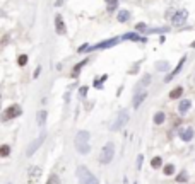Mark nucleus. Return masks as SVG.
Returning a JSON list of instances; mask_svg holds the SVG:
<instances>
[{
    "label": "nucleus",
    "instance_id": "obj_1",
    "mask_svg": "<svg viewBox=\"0 0 195 184\" xmlns=\"http://www.w3.org/2000/svg\"><path fill=\"white\" fill-rule=\"evenodd\" d=\"M74 145H75V150H77L80 155H87V153L91 152L89 131H86V130H80V131H77V135H75V140H74Z\"/></svg>",
    "mask_w": 195,
    "mask_h": 184
},
{
    "label": "nucleus",
    "instance_id": "obj_27",
    "mask_svg": "<svg viewBox=\"0 0 195 184\" xmlns=\"http://www.w3.org/2000/svg\"><path fill=\"white\" fill-rule=\"evenodd\" d=\"M106 79H108V75H103L99 80H94V87H96V89H103V82H105Z\"/></svg>",
    "mask_w": 195,
    "mask_h": 184
},
{
    "label": "nucleus",
    "instance_id": "obj_39",
    "mask_svg": "<svg viewBox=\"0 0 195 184\" xmlns=\"http://www.w3.org/2000/svg\"><path fill=\"white\" fill-rule=\"evenodd\" d=\"M7 184H11V182H7Z\"/></svg>",
    "mask_w": 195,
    "mask_h": 184
},
{
    "label": "nucleus",
    "instance_id": "obj_13",
    "mask_svg": "<svg viewBox=\"0 0 195 184\" xmlns=\"http://www.w3.org/2000/svg\"><path fill=\"white\" fill-rule=\"evenodd\" d=\"M55 26H57L58 34H65L67 27H65V24H63V21H62V16H55Z\"/></svg>",
    "mask_w": 195,
    "mask_h": 184
},
{
    "label": "nucleus",
    "instance_id": "obj_16",
    "mask_svg": "<svg viewBox=\"0 0 195 184\" xmlns=\"http://www.w3.org/2000/svg\"><path fill=\"white\" fill-rule=\"evenodd\" d=\"M153 121H154V125H163L164 121H166V114H164L163 111H158V113L154 114Z\"/></svg>",
    "mask_w": 195,
    "mask_h": 184
},
{
    "label": "nucleus",
    "instance_id": "obj_30",
    "mask_svg": "<svg viewBox=\"0 0 195 184\" xmlns=\"http://www.w3.org/2000/svg\"><path fill=\"white\" fill-rule=\"evenodd\" d=\"M166 31H168V27H159V29H149V31H146V32H149V34L154 32V34H156V32H166Z\"/></svg>",
    "mask_w": 195,
    "mask_h": 184
},
{
    "label": "nucleus",
    "instance_id": "obj_8",
    "mask_svg": "<svg viewBox=\"0 0 195 184\" xmlns=\"http://www.w3.org/2000/svg\"><path fill=\"white\" fill-rule=\"evenodd\" d=\"M187 16H188V12H187V11H180V12H176V14L173 16V19H171L173 26L181 27L185 22H187Z\"/></svg>",
    "mask_w": 195,
    "mask_h": 184
},
{
    "label": "nucleus",
    "instance_id": "obj_23",
    "mask_svg": "<svg viewBox=\"0 0 195 184\" xmlns=\"http://www.w3.org/2000/svg\"><path fill=\"white\" fill-rule=\"evenodd\" d=\"M161 165H163V158L161 157H154L153 160H151V167L158 169V167H161Z\"/></svg>",
    "mask_w": 195,
    "mask_h": 184
},
{
    "label": "nucleus",
    "instance_id": "obj_32",
    "mask_svg": "<svg viewBox=\"0 0 195 184\" xmlns=\"http://www.w3.org/2000/svg\"><path fill=\"white\" fill-rule=\"evenodd\" d=\"M144 29H147V26L144 22H139L137 26H135V31H144Z\"/></svg>",
    "mask_w": 195,
    "mask_h": 184
},
{
    "label": "nucleus",
    "instance_id": "obj_35",
    "mask_svg": "<svg viewBox=\"0 0 195 184\" xmlns=\"http://www.w3.org/2000/svg\"><path fill=\"white\" fill-rule=\"evenodd\" d=\"M39 72H41V67H38V68L34 70V74H33V77H34V79H38V77H39Z\"/></svg>",
    "mask_w": 195,
    "mask_h": 184
},
{
    "label": "nucleus",
    "instance_id": "obj_20",
    "mask_svg": "<svg viewBox=\"0 0 195 184\" xmlns=\"http://www.w3.org/2000/svg\"><path fill=\"white\" fill-rule=\"evenodd\" d=\"M86 63H87V58H84L82 62H79V63L75 65V67H74V74H72V77H77V74H79V70L82 68V67H84Z\"/></svg>",
    "mask_w": 195,
    "mask_h": 184
},
{
    "label": "nucleus",
    "instance_id": "obj_7",
    "mask_svg": "<svg viewBox=\"0 0 195 184\" xmlns=\"http://www.w3.org/2000/svg\"><path fill=\"white\" fill-rule=\"evenodd\" d=\"M118 41H120V38H111V39H106V41L99 43V44H96V46H89L87 50H89V51H94V50H105V48H111V46H115Z\"/></svg>",
    "mask_w": 195,
    "mask_h": 184
},
{
    "label": "nucleus",
    "instance_id": "obj_4",
    "mask_svg": "<svg viewBox=\"0 0 195 184\" xmlns=\"http://www.w3.org/2000/svg\"><path fill=\"white\" fill-rule=\"evenodd\" d=\"M128 118H130V116H128V113H127L125 109H123V111H120V113H118V116H116V119L113 121V123H111L110 130H111V131H120L121 128H123V126L127 125V121H128Z\"/></svg>",
    "mask_w": 195,
    "mask_h": 184
},
{
    "label": "nucleus",
    "instance_id": "obj_6",
    "mask_svg": "<svg viewBox=\"0 0 195 184\" xmlns=\"http://www.w3.org/2000/svg\"><path fill=\"white\" fill-rule=\"evenodd\" d=\"M21 114H22L21 106H19V104H12V106H9V107L4 111V118H2V119H4V121H9V119H12V118L21 116Z\"/></svg>",
    "mask_w": 195,
    "mask_h": 184
},
{
    "label": "nucleus",
    "instance_id": "obj_34",
    "mask_svg": "<svg viewBox=\"0 0 195 184\" xmlns=\"http://www.w3.org/2000/svg\"><path fill=\"white\" fill-rule=\"evenodd\" d=\"M79 94L82 95V97H84V95L87 94V87H80V89H79Z\"/></svg>",
    "mask_w": 195,
    "mask_h": 184
},
{
    "label": "nucleus",
    "instance_id": "obj_19",
    "mask_svg": "<svg viewBox=\"0 0 195 184\" xmlns=\"http://www.w3.org/2000/svg\"><path fill=\"white\" fill-rule=\"evenodd\" d=\"M120 22H127L128 19H130V12L128 11H120L118 12V17H116Z\"/></svg>",
    "mask_w": 195,
    "mask_h": 184
},
{
    "label": "nucleus",
    "instance_id": "obj_17",
    "mask_svg": "<svg viewBox=\"0 0 195 184\" xmlns=\"http://www.w3.org/2000/svg\"><path fill=\"white\" fill-rule=\"evenodd\" d=\"M181 94H183V87H175L171 92H169V99H180L181 97Z\"/></svg>",
    "mask_w": 195,
    "mask_h": 184
},
{
    "label": "nucleus",
    "instance_id": "obj_24",
    "mask_svg": "<svg viewBox=\"0 0 195 184\" xmlns=\"http://www.w3.org/2000/svg\"><path fill=\"white\" fill-rule=\"evenodd\" d=\"M106 4H108V11L113 12L118 7V0H106Z\"/></svg>",
    "mask_w": 195,
    "mask_h": 184
},
{
    "label": "nucleus",
    "instance_id": "obj_15",
    "mask_svg": "<svg viewBox=\"0 0 195 184\" xmlns=\"http://www.w3.org/2000/svg\"><path fill=\"white\" fill-rule=\"evenodd\" d=\"M146 97H147V92H139V94H135V97H134V107H135V109L140 107V104L144 102Z\"/></svg>",
    "mask_w": 195,
    "mask_h": 184
},
{
    "label": "nucleus",
    "instance_id": "obj_26",
    "mask_svg": "<svg viewBox=\"0 0 195 184\" xmlns=\"http://www.w3.org/2000/svg\"><path fill=\"white\" fill-rule=\"evenodd\" d=\"M9 153H11V147H9V145H2V147H0V155H2V157H7Z\"/></svg>",
    "mask_w": 195,
    "mask_h": 184
},
{
    "label": "nucleus",
    "instance_id": "obj_31",
    "mask_svg": "<svg viewBox=\"0 0 195 184\" xmlns=\"http://www.w3.org/2000/svg\"><path fill=\"white\" fill-rule=\"evenodd\" d=\"M151 75H144V79H142V82H140V85H147L149 82H151Z\"/></svg>",
    "mask_w": 195,
    "mask_h": 184
},
{
    "label": "nucleus",
    "instance_id": "obj_9",
    "mask_svg": "<svg viewBox=\"0 0 195 184\" xmlns=\"http://www.w3.org/2000/svg\"><path fill=\"white\" fill-rule=\"evenodd\" d=\"M178 135H180V138H181L183 142H190V140L193 138V128L185 126V128H181V130L178 131Z\"/></svg>",
    "mask_w": 195,
    "mask_h": 184
},
{
    "label": "nucleus",
    "instance_id": "obj_37",
    "mask_svg": "<svg viewBox=\"0 0 195 184\" xmlns=\"http://www.w3.org/2000/svg\"><path fill=\"white\" fill-rule=\"evenodd\" d=\"M62 4H63V0H57V4H55V5H57V7H60Z\"/></svg>",
    "mask_w": 195,
    "mask_h": 184
},
{
    "label": "nucleus",
    "instance_id": "obj_3",
    "mask_svg": "<svg viewBox=\"0 0 195 184\" xmlns=\"http://www.w3.org/2000/svg\"><path fill=\"white\" fill-rule=\"evenodd\" d=\"M113 157H115V145H113V142L105 143V147H103V150L99 153V162L103 165H108L113 160Z\"/></svg>",
    "mask_w": 195,
    "mask_h": 184
},
{
    "label": "nucleus",
    "instance_id": "obj_18",
    "mask_svg": "<svg viewBox=\"0 0 195 184\" xmlns=\"http://www.w3.org/2000/svg\"><path fill=\"white\" fill-rule=\"evenodd\" d=\"M36 119H38V125L39 126H45V123H46V111H39L36 116Z\"/></svg>",
    "mask_w": 195,
    "mask_h": 184
},
{
    "label": "nucleus",
    "instance_id": "obj_10",
    "mask_svg": "<svg viewBox=\"0 0 195 184\" xmlns=\"http://www.w3.org/2000/svg\"><path fill=\"white\" fill-rule=\"evenodd\" d=\"M41 177V167H31V170H29V182L34 184L38 181V179Z\"/></svg>",
    "mask_w": 195,
    "mask_h": 184
},
{
    "label": "nucleus",
    "instance_id": "obj_14",
    "mask_svg": "<svg viewBox=\"0 0 195 184\" xmlns=\"http://www.w3.org/2000/svg\"><path fill=\"white\" fill-rule=\"evenodd\" d=\"M190 107H192V101H190V99H181V101H180V104H178V111L181 113V114H185V113H187V111H188Z\"/></svg>",
    "mask_w": 195,
    "mask_h": 184
},
{
    "label": "nucleus",
    "instance_id": "obj_40",
    "mask_svg": "<svg viewBox=\"0 0 195 184\" xmlns=\"http://www.w3.org/2000/svg\"><path fill=\"white\" fill-rule=\"evenodd\" d=\"M135 184H137V182H135Z\"/></svg>",
    "mask_w": 195,
    "mask_h": 184
},
{
    "label": "nucleus",
    "instance_id": "obj_22",
    "mask_svg": "<svg viewBox=\"0 0 195 184\" xmlns=\"http://www.w3.org/2000/svg\"><path fill=\"white\" fill-rule=\"evenodd\" d=\"M176 181H178V182H187V181H188V174H187V170H181V172L176 176Z\"/></svg>",
    "mask_w": 195,
    "mask_h": 184
},
{
    "label": "nucleus",
    "instance_id": "obj_5",
    "mask_svg": "<svg viewBox=\"0 0 195 184\" xmlns=\"http://www.w3.org/2000/svg\"><path fill=\"white\" fill-rule=\"evenodd\" d=\"M45 138H46V133H41V135H39L36 140H33V142L29 143V147H27V150H26V155H27V157H31V155H34V153H36V150L43 145Z\"/></svg>",
    "mask_w": 195,
    "mask_h": 184
},
{
    "label": "nucleus",
    "instance_id": "obj_29",
    "mask_svg": "<svg viewBox=\"0 0 195 184\" xmlns=\"http://www.w3.org/2000/svg\"><path fill=\"white\" fill-rule=\"evenodd\" d=\"M48 184H60V179H58L55 174H52V176L48 177Z\"/></svg>",
    "mask_w": 195,
    "mask_h": 184
},
{
    "label": "nucleus",
    "instance_id": "obj_33",
    "mask_svg": "<svg viewBox=\"0 0 195 184\" xmlns=\"http://www.w3.org/2000/svg\"><path fill=\"white\" fill-rule=\"evenodd\" d=\"M142 160H144V157H142V155H139V157H137V169L142 167Z\"/></svg>",
    "mask_w": 195,
    "mask_h": 184
},
{
    "label": "nucleus",
    "instance_id": "obj_11",
    "mask_svg": "<svg viewBox=\"0 0 195 184\" xmlns=\"http://www.w3.org/2000/svg\"><path fill=\"white\" fill-rule=\"evenodd\" d=\"M185 60H187V56H181V58H180V62H178V65H176V68H175L173 72H171V74H169L168 77H166V79H164V80H166V82H169V80L173 79V77H176V75L180 74V70H181V67H183Z\"/></svg>",
    "mask_w": 195,
    "mask_h": 184
},
{
    "label": "nucleus",
    "instance_id": "obj_36",
    "mask_svg": "<svg viewBox=\"0 0 195 184\" xmlns=\"http://www.w3.org/2000/svg\"><path fill=\"white\" fill-rule=\"evenodd\" d=\"M87 44H82V46H79V53H82V51H86V50H87Z\"/></svg>",
    "mask_w": 195,
    "mask_h": 184
},
{
    "label": "nucleus",
    "instance_id": "obj_21",
    "mask_svg": "<svg viewBox=\"0 0 195 184\" xmlns=\"http://www.w3.org/2000/svg\"><path fill=\"white\" fill-rule=\"evenodd\" d=\"M156 68L161 70V72H168V70H169V63H168V62H158V63H156Z\"/></svg>",
    "mask_w": 195,
    "mask_h": 184
},
{
    "label": "nucleus",
    "instance_id": "obj_25",
    "mask_svg": "<svg viewBox=\"0 0 195 184\" xmlns=\"http://www.w3.org/2000/svg\"><path fill=\"white\" fill-rule=\"evenodd\" d=\"M175 174V165L168 164V165H164V176H173Z\"/></svg>",
    "mask_w": 195,
    "mask_h": 184
},
{
    "label": "nucleus",
    "instance_id": "obj_38",
    "mask_svg": "<svg viewBox=\"0 0 195 184\" xmlns=\"http://www.w3.org/2000/svg\"><path fill=\"white\" fill-rule=\"evenodd\" d=\"M190 46H192V48H195V41H193V43H192V44H190Z\"/></svg>",
    "mask_w": 195,
    "mask_h": 184
},
{
    "label": "nucleus",
    "instance_id": "obj_28",
    "mask_svg": "<svg viewBox=\"0 0 195 184\" xmlns=\"http://www.w3.org/2000/svg\"><path fill=\"white\" fill-rule=\"evenodd\" d=\"M17 63H19V67H24L27 63V55H21L19 60H17Z\"/></svg>",
    "mask_w": 195,
    "mask_h": 184
},
{
    "label": "nucleus",
    "instance_id": "obj_2",
    "mask_svg": "<svg viewBox=\"0 0 195 184\" xmlns=\"http://www.w3.org/2000/svg\"><path fill=\"white\" fill-rule=\"evenodd\" d=\"M77 179H79V184H98V177L91 172L86 165H79L77 167Z\"/></svg>",
    "mask_w": 195,
    "mask_h": 184
},
{
    "label": "nucleus",
    "instance_id": "obj_12",
    "mask_svg": "<svg viewBox=\"0 0 195 184\" xmlns=\"http://www.w3.org/2000/svg\"><path fill=\"white\" fill-rule=\"evenodd\" d=\"M121 39H130V41H142V43H146V38H140L137 31H135V32H127V34L121 36Z\"/></svg>",
    "mask_w": 195,
    "mask_h": 184
}]
</instances>
